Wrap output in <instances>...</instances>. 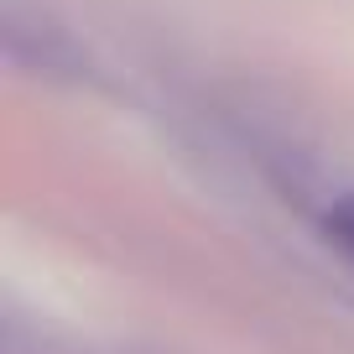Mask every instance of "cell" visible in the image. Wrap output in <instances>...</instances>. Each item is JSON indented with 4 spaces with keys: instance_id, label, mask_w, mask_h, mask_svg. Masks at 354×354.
Wrapping results in <instances>:
<instances>
[{
    "instance_id": "1",
    "label": "cell",
    "mask_w": 354,
    "mask_h": 354,
    "mask_svg": "<svg viewBox=\"0 0 354 354\" xmlns=\"http://www.w3.org/2000/svg\"><path fill=\"white\" fill-rule=\"evenodd\" d=\"M323 230H328V240L339 245L344 255H354V193L333 198V209L323 214Z\"/></svg>"
}]
</instances>
